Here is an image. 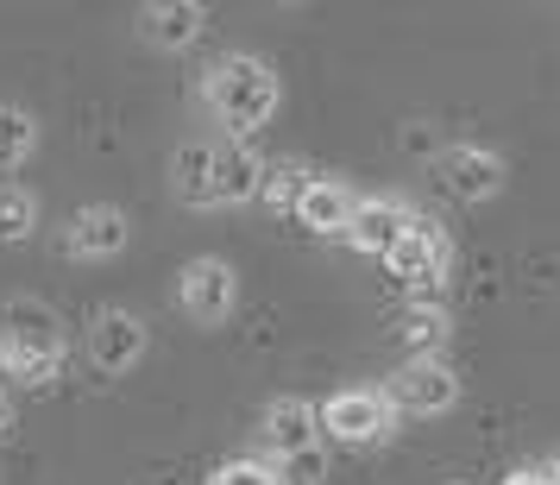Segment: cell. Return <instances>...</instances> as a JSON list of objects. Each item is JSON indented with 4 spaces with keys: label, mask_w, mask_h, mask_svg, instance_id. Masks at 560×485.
<instances>
[{
    "label": "cell",
    "mask_w": 560,
    "mask_h": 485,
    "mask_svg": "<svg viewBox=\"0 0 560 485\" xmlns=\"http://www.w3.org/2000/svg\"><path fill=\"white\" fill-rule=\"evenodd\" d=\"M258 183H265V164H258V152L246 139H221V146L189 139V146H177V158H171V189H177V203H189V208L253 203Z\"/></svg>",
    "instance_id": "6da1fadb"
},
{
    "label": "cell",
    "mask_w": 560,
    "mask_h": 485,
    "mask_svg": "<svg viewBox=\"0 0 560 485\" xmlns=\"http://www.w3.org/2000/svg\"><path fill=\"white\" fill-rule=\"evenodd\" d=\"M0 372L13 384H51L63 372V328L51 303L38 297L0 303Z\"/></svg>",
    "instance_id": "7a4b0ae2"
},
{
    "label": "cell",
    "mask_w": 560,
    "mask_h": 485,
    "mask_svg": "<svg viewBox=\"0 0 560 485\" xmlns=\"http://www.w3.org/2000/svg\"><path fill=\"white\" fill-rule=\"evenodd\" d=\"M208 114L228 127V139H246V132H258L271 114H278V70L265 63V57H246L233 51L221 57L214 70H208Z\"/></svg>",
    "instance_id": "3957f363"
},
{
    "label": "cell",
    "mask_w": 560,
    "mask_h": 485,
    "mask_svg": "<svg viewBox=\"0 0 560 485\" xmlns=\"http://www.w3.org/2000/svg\"><path fill=\"white\" fill-rule=\"evenodd\" d=\"M390 416H397L390 397H384V391H365V384H347V391H334L328 404L315 409L322 435L340 441V448H372V441H384Z\"/></svg>",
    "instance_id": "277c9868"
},
{
    "label": "cell",
    "mask_w": 560,
    "mask_h": 485,
    "mask_svg": "<svg viewBox=\"0 0 560 485\" xmlns=\"http://www.w3.org/2000/svg\"><path fill=\"white\" fill-rule=\"evenodd\" d=\"M384 397H390V409H404V416H447L459 404V372L441 354L409 359L404 372L384 384Z\"/></svg>",
    "instance_id": "5b68a950"
},
{
    "label": "cell",
    "mask_w": 560,
    "mask_h": 485,
    "mask_svg": "<svg viewBox=\"0 0 560 485\" xmlns=\"http://www.w3.org/2000/svg\"><path fill=\"white\" fill-rule=\"evenodd\" d=\"M384 265H390V278H404L409 290H434L441 272H447V233H441V221L409 215L404 233H397V246L384 253Z\"/></svg>",
    "instance_id": "8992f818"
},
{
    "label": "cell",
    "mask_w": 560,
    "mask_h": 485,
    "mask_svg": "<svg viewBox=\"0 0 560 485\" xmlns=\"http://www.w3.org/2000/svg\"><path fill=\"white\" fill-rule=\"evenodd\" d=\"M233 297H240V278H233L228 258H189V265H183L177 303H183V315H189V322H202V328L228 322Z\"/></svg>",
    "instance_id": "52a82bcc"
},
{
    "label": "cell",
    "mask_w": 560,
    "mask_h": 485,
    "mask_svg": "<svg viewBox=\"0 0 560 485\" xmlns=\"http://www.w3.org/2000/svg\"><path fill=\"white\" fill-rule=\"evenodd\" d=\"M434 177L454 203H491L504 189V158L485 146H447V152H434Z\"/></svg>",
    "instance_id": "ba28073f"
},
{
    "label": "cell",
    "mask_w": 560,
    "mask_h": 485,
    "mask_svg": "<svg viewBox=\"0 0 560 485\" xmlns=\"http://www.w3.org/2000/svg\"><path fill=\"white\" fill-rule=\"evenodd\" d=\"M89 359H95L102 372H132V366L145 359V322H139L132 309H102V315L89 322Z\"/></svg>",
    "instance_id": "9c48e42d"
},
{
    "label": "cell",
    "mask_w": 560,
    "mask_h": 485,
    "mask_svg": "<svg viewBox=\"0 0 560 485\" xmlns=\"http://www.w3.org/2000/svg\"><path fill=\"white\" fill-rule=\"evenodd\" d=\"M315 441H322L315 404H303V397H271V404H265V448H271L278 460L315 454Z\"/></svg>",
    "instance_id": "30bf717a"
},
{
    "label": "cell",
    "mask_w": 560,
    "mask_h": 485,
    "mask_svg": "<svg viewBox=\"0 0 560 485\" xmlns=\"http://www.w3.org/2000/svg\"><path fill=\"white\" fill-rule=\"evenodd\" d=\"M353 189H347V183H334V177H308L303 183V196H296V208H290V215H296V221H303L308 233H340V240H347V228H353Z\"/></svg>",
    "instance_id": "8fae6325"
},
{
    "label": "cell",
    "mask_w": 560,
    "mask_h": 485,
    "mask_svg": "<svg viewBox=\"0 0 560 485\" xmlns=\"http://www.w3.org/2000/svg\"><path fill=\"white\" fill-rule=\"evenodd\" d=\"M208 13L196 0H158V7H139V38L158 45V51H189L202 38Z\"/></svg>",
    "instance_id": "7c38bea8"
},
{
    "label": "cell",
    "mask_w": 560,
    "mask_h": 485,
    "mask_svg": "<svg viewBox=\"0 0 560 485\" xmlns=\"http://www.w3.org/2000/svg\"><path fill=\"white\" fill-rule=\"evenodd\" d=\"M63 246L77 258H114L120 246H127V215L107 203H89L70 215V228H63Z\"/></svg>",
    "instance_id": "4fadbf2b"
},
{
    "label": "cell",
    "mask_w": 560,
    "mask_h": 485,
    "mask_svg": "<svg viewBox=\"0 0 560 485\" xmlns=\"http://www.w3.org/2000/svg\"><path fill=\"white\" fill-rule=\"evenodd\" d=\"M404 203H390V196H365V203L353 208V228H347V246L353 253H372L384 258L390 246H397V233H404Z\"/></svg>",
    "instance_id": "5bb4252c"
},
{
    "label": "cell",
    "mask_w": 560,
    "mask_h": 485,
    "mask_svg": "<svg viewBox=\"0 0 560 485\" xmlns=\"http://www.w3.org/2000/svg\"><path fill=\"white\" fill-rule=\"evenodd\" d=\"M404 347H409V359H434V347L447 340V309L441 303H409L404 309Z\"/></svg>",
    "instance_id": "9a60e30c"
},
{
    "label": "cell",
    "mask_w": 560,
    "mask_h": 485,
    "mask_svg": "<svg viewBox=\"0 0 560 485\" xmlns=\"http://www.w3.org/2000/svg\"><path fill=\"white\" fill-rule=\"evenodd\" d=\"M38 146V120H32L26 107H7L0 102V171H20Z\"/></svg>",
    "instance_id": "2e32d148"
},
{
    "label": "cell",
    "mask_w": 560,
    "mask_h": 485,
    "mask_svg": "<svg viewBox=\"0 0 560 485\" xmlns=\"http://www.w3.org/2000/svg\"><path fill=\"white\" fill-rule=\"evenodd\" d=\"M38 221V196L20 183H0V240H26Z\"/></svg>",
    "instance_id": "e0dca14e"
},
{
    "label": "cell",
    "mask_w": 560,
    "mask_h": 485,
    "mask_svg": "<svg viewBox=\"0 0 560 485\" xmlns=\"http://www.w3.org/2000/svg\"><path fill=\"white\" fill-rule=\"evenodd\" d=\"M303 183H308V171H296V164H271V171H265V183H258V203H271V208H296Z\"/></svg>",
    "instance_id": "ac0fdd59"
},
{
    "label": "cell",
    "mask_w": 560,
    "mask_h": 485,
    "mask_svg": "<svg viewBox=\"0 0 560 485\" xmlns=\"http://www.w3.org/2000/svg\"><path fill=\"white\" fill-rule=\"evenodd\" d=\"M208 485H283V473L271 460H228V466H214Z\"/></svg>",
    "instance_id": "d6986e66"
},
{
    "label": "cell",
    "mask_w": 560,
    "mask_h": 485,
    "mask_svg": "<svg viewBox=\"0 0 560 485\" xmlns=\"http://www.w3.org/2000/svg\"><path fill=\"white\" fill-rule=\"evenodd\" d=\"M283 466H290V480L322 485V448H315V454H303V460H283Z\"/></svg>",
    "instance_id": "ffe728a7"
},
{
    "label": "cell",
    "mask_w": 560,
    "mask_h": 485,
    "mask_svg": "<svg viewBox=\"0 0 560 485\" xmlns=\"http://www.w3.org/2000/svg\"><path fill=\"white\" fill-rule=\"evenodd\" d=\"M404 152H416V158H434V132H429V127H404Z\"/></svg>",
    "instance_id": "44dd1931"
},
{
    "label": "cell",
    "mask_w": 560,
    "mask_h": 485,
    "mask_svg": "<svg viewBox=\"0 0 560 485\" xmlns=\"http://www.w3.org/2000/svg\"><path fill=\"white\" fill-rule=\"evenodd\" d=\"M498 485H548V466H510Z\"/></svg>",
    "instance_id": "7402d4cb"
},
{
    "label": "cell",
    "mask_w": 560,
    "mask_h": 485,
    "mask_svg": "<svg viewBox=\"0 0 560 485\" xmlns=\"http://www.w3.org/2000/svg\"><path fill=\"white\" fill-rule=\"evenodd\" d=\"M13 423H20V416H13V397H7V384H0V448L13 441Z\"/></svg>",
    "instance_id": "603a6c76"
},
{
    "label": "cell",
    "mask_w": 560,
    "mask_h": 485,
    "mask_svg": "<svg viewBox=\"0 0 560 485\" xmlns=\"http://www.w3.org/2000/svg\"><path fill=\"white\" fill-rule=\"evenodd\" d=\"M548 485H560V460H555V466H548Z\"/></svg>",
    "instance_id": "cb8c5ba5"
}]
</instances>
